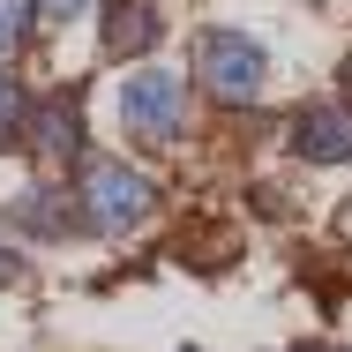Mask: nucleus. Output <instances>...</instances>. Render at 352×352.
Segmentation results:
<instances>
[{"mask_svg":"<svg viewBox=\"0 0 352 352\" xmlns=\"http://www.w3.org/2000/svg\"><path fill=\"white\" fill-rule=\"evenodd\" d=\"M292 157H307V165H345L352 157V105H330V98L300 105V113H292Z\"/></svg>","mask_w":352,"mask_h":352,"instance_id":"4","label":"nucleus"},{"mask_svg":"<svg viewBox=\"0 0 352 352\" xmlns=\"http://www.w3.org/2000/svg\"><path fill=\"white\" fill-rule=\"evenodd\" d=\"M195 75H203V90H210L217 105H248V98L263 90L270 60H263V45L240 38V30H203V38H195Z\"/></svg>","mask_w":352,"mask_h":352,"instance_id":"1","label":"nucleus"},{"mask_svg":"<svg viewBox=\"0 0 352 352\" xmlns=\"http://www.w3.org/2000/svg\"><path fill=\"white\" fill-rule=\"evenodd\" d=\"M120 120H128V135H135V142H173L180 128H188V90H180V75H173V68L128 75V90H120Z\"/></svg>","mask_w":352,"mask_h":352,"instance_id":"3","label":"nucleus"},{"mask_svg":"<svg viewBox=\"0 0 352 352\" xmlns=\"http://www.w3.org/2000/svg\"><path fill=\"white\" fill-rule=\"evenodd\" d=\"M30 23H38V0H0V60L30 45Z\"/></svg>","mask_w":352,"mask_h":352,"instance_id":"7","label":"nucleus"},{"mask_svg":"<svg viewBox=\"0 0 352 352\" xmlns=\"http://www.w3.org/2000/svg\"><path fill=\"white\" fill-rule=\"evenodd\" d=\"M38 15H53V23H75V15H82V0H38Z\"/></svg>","mask_w":352,"mask_h":352,"instance_id":"9","label":"nucleus"},{"mask_svg":"<svg viewBox=\"0 0 352 352\" xmlns=\"http://www.w3.org/2000/svg\"><path fill=\"white\" fill-rule=\"evenodd\" d=\"M23 113H30V98H23V90H15L8 75H0V142L15 135V128H23Z\"/></svg>","mask_w":352,"mask_h":352,"instance_id":"8","label":"nucleus"},{"mask_svg":"<svg viewBox=\"0 0 352 352\" xmlns=\"http://www.w3.org/2000/svg\"><path fill=\"white\" fill-rule=\"evenodd\" d=\"M30 135H38L45 157H75V150H82V113H75V98H45L38 120H30Z\"/></svg>","mask_w":352,"mask_h":352,"instance_id":"6","label":"nucleus"},{"mask_svg":"<svg viewBox=\"0 0 352 352\" xmlns=\"http://www.w3.org/2000/svg\"><path fill=\"white\" fill-rule=\"evenodd\" d=\"M150 180L128 173V165H113V157H98V165H82V217H90V232H135L142 217H150Z\"/></svg>","mask_w":352,"mask_h":352,"instance_id":"2","label":"nucleus"},{"mask_svg":"<svg viewBox=\"0 0 352 352\" xmlns=\"http://www.w3.org/2000/svg\"><path fill=\"white\" fill-rule=\"evenodd\" d=\"M15 278H23V270H15V255L0 248V285H15Z\"/></svg>","mask_w":352,"mask_h":352,"instance_id":"10","label":"nucleus"},{"mask_svg":"<svg viewBox=\"0 0 352 352\" xmlns=\"http://www.w3.org/2000/svg\"><path fill=\"white\" fill-rule=\"evenodd\" d=\"M345 90H352V60H345Z\"/></svg>","mask_w":352,"mask_h":352,"instance_id":"11","label":"nucleus"},{"mask_svg":"<svg viewBox=\"0 0 352 352\" xmlns=\"http://www.w3.org/2000/svg\"><path fill=\"white\" fill-rule=\"evenodd\" d=\"M157 45V0H105V60H135Z\"/></svg>","mask_w":352,"mask_h":352,"instance_id":"5","label":"nucleus"}]
</instances>
